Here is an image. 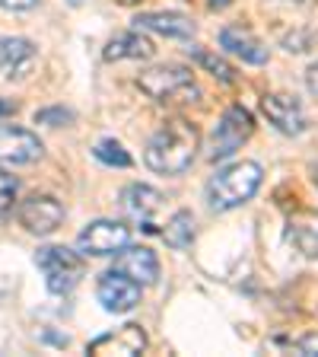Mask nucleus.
Here are the masks:
<instances>
[{
	"instance_id": "obj_1",
	"label": "nucleus",
	"mask_w": 318,
	"mask_h": 357,
	"mask_svg": "<svg viewBox=\"0 0 318 357\" xmlns=\"http://www.w3.org/2000/svg\"><path fill=\"white\" fill-rule=\"evenodd\" d=\"M194 153H198V128L185 119H172L150 137L143 163L159 176H182L191 166Z\"/></svg>"
},
{
	"instance_id": "obj_2",
	"label": "nucleus",
	"mask_w": 318,
	"mask_h": 357,
	"mask_svg": "<svg viewBox=\"0 0 318 357\" xmlns=\"http://www.w3.org/2000/svg\"><path fill=\"white\" fill-rule=\"evenodd\" d=\"M261 188V166L258 163H232L226 169H220L207 185V204L214 211H232L239 204L252 198Z\"/></svg>"
},
{
	"instance_id": "obj_3",
	"label": "nucleus",
	"mask_w": 318,
	"mask_h": 357,
	"mask_svg": "<svg viewBox=\"0 0 318 357\" xmlns=\"http://www.w3.org/2000/svg\"><path fill=\"white\" fill-rule=\"evenodd\" d=\"M137 86H141V93H147V96L159 105H185L200 96L191 70H188V67H178V64L150 67V70H143V74L137 77Z\"/></svg>"
},
{
	"instance_id": "obj_4",
	"label": "nucleus",
	"mask_w": 318,
	"mask_h": 357,
	"mask_svg": "<svg viewBox=\"0 0 318 357\" xmlns=\"http://www.w3.org/2000/svg\"><path fill=\"white\" fill-rule=\"evenodd\" d=\"M35 265L42 268L45 284H48L51 294H70L80 284V278L86 275L83 255L70 252L64 245H45V249H38Z\"/></svg>"
},
{
	"instance_id": "obj_5",
	"label": "nucleus",
	"mask_w": 318,
	"mask_h": 357,
	"mask_svg": "<svg viewBox=\"0 0 318 357\" xmlns=\"http://www.w3.org/2000/svg\"><path fill=\"white\" fill-rule=\"evenodd\" d=\"M252 131H255L252 112L242 109V105H232V109H226V115L216 121L214 134H210L207 160H210V163H220V160L232 156L245 141H248V137H252Z\"/></svg>"
},
{
	"instance_id": "obj_6",
	"label": "nucleus",
	"mask_w": 318,
	"mask_h": 357,
	"mask_svg": "<svg viewBox=\"0 0 318 357\" xmlns=\"http://www.w3.org/2000/svg\"><path fill=\"white\" fill-rule=\"evenodd\" d=\"M131 245V227L118 220H96L77 236V249L83 255H115Z\"/></svg>"
},
{
	"instance_id": "obj_7",
	"label": "nucleus",
	"mask_w": 318,
	"mask_h": 357,
	"mask_svg": "<svg viewBox=\"0 0 318 357\" xmlns=\"http://www.w3.org/2000/svg\"><path fill=\"white\" fill-rule=\"evenodd\" d=\"M16 217H19V223L29 233L48 236V233H54L61 227V220H64V204H61L58 198H51V195H32V198H26L19 204Z\"/></svg>"
},
{
	"instance_id": "obj_8",
	"label": "nucleus",
	"mask_w": 318,
	"mask_h": 357,
	"mask_svg": "<svg viewBox=\"0 0 318 357\" xmlns=\"http://www.w3.org/2000/svg\"><path fill=\"white\" fill-rule=\"evenodd\" d=\"M141 287L143 284H137L134 278L109 268V271L99 278L96 297H99V303H102V310H109V312H131L134 306L141 303Z\"/></svg>"
},
{
	"instance_id": "obj_9",
	"label": "nucleus",
	"mask_w": 318,
	"mask_h": 357,
	"mask_svg": "<svg viewBox=\"0 0 318 357\" xmlns=\"http://www.w3.org/2000/svg\"><path fill=\"white\" fill-rule=\"evenodd\" d=\"M147 348V332L141 326H121L115 332H105L99 335L96 342H89L86 354H96V357H137L143 354Z\"/></svg>"
},
{
	"instance_id": "obj_10",
	"label": "nucleus",
	"mask_w": 318,
	"mask_h": 357,
	"mask_svg": "<svg viewBox=\"0 0 318 357\" xmlns=\"http://www.w3.org/2000/svg\"><path fill=\"white\" fill-rule=\"evenodd\" d=\"M45 147L38 141V134L26 131L16 125H3L0 128V163H13V166H26L42 160Z\"/></svg>"
},
{
	"instance_id": "obj_11",
	"label": "nucleus",
	"mask_w": 318,
	"mask_h": 357,
	"mask_svg": "<svg viewBox=\"0 0 318 357\" xmlns=\"http://www.w3.org/2000/svg\"><path fill=\"white\" fill-rule=\"evenodd\" d=\"M261 112L264 119L277 128L280 134H296L305 131V115H303V105L296 102V96H287V93H271V96L261 99Z\"/></svg>"
},
{
	"instance_id": "obj_12",
	"label": "nucleus",
	"mask_w": 318,
	"mask_h": 357,
	"mask_svg": "<svg viewBox=\"0 0 318 357\" xmlns=\"http://www.w3.org/2000/svg\"><path fill=\"white\" fill-rule=\"evenodd\" d=\"M115 271L134 278L137 284H156L159 281V259H156L150 249L143 245H125L118 255H115Z\"/></svg>"
},
{
	"instance_id": "obj_13",
	"label": "nucleus",
	"mask_w": 318,
	"mask_h": 357,
	"mask_svg": "<svg viewBox=\"0 0 318 357\" xmlns=\"http://www.w3.org/2000/svg\"><path fill=\"white\" fill-rule=\"evenodd\" d=\"M159 208H163V195L150 185H127L121 192V211H125V217H131L137 223H147V230H153L150 217Z\"/></svg>"
},
{
	"instance_id": "obj_14",
	"label": "nucleus",
	"mask_w": 318,
	"mask_h": 357,
	"mask_svg": "<svg viewBox=\"0 0 318 357\" xmlns=\"http://www.w3.org/2000/svg\"><path fill=\"white\" fill-rule=\"evenodd\" d=\"M220 45L230 54L242 58L245 64H267V48L248 29H242V26H226L220 32Z\"/></svg>"
},
{
	"instance_id": "obj_15",
	"label": "nucleus",
	"mask_w": 318,
	"mask_h": 357,
	"mask_svg": "<svg viewBox=\"0 0 318 357\" xmlns=\"http://www.w3.org/2000/svg\"><path fill=\"white\" fill-rule=\"evenodd\" d=\"M35 61V45L29 38H0V74L22 77Z\"/></svg>"
},
{
	"instance_id": "obj_16",
	"label": "nucleus",
	"mask_w": 318,
	"mask_h": 357,
	"mask_svg": "<svg viewBox=\"0 0 318 357\" xmlns=\"http://www.w3.org/2000/svg\"><path fill=\"white\" fill-rule=\"evenodd\" d=\"M137 29L156 32V36L166 38H191L194 36V22L182 13H141L134 20Z\"/></svg>"
},
{
	"instance_id": "obj_17",
	"label": "nucleus",
	"mask_w": 318,
	"mask_h": 357,
	"mask_svg": "<svg viewBox=\"0 0 318 357\" xmlns=\"http://www.w3.org/2000/svg\"><path fill=\"white\" fill-rule=\"evenodd\" d=\"M287 236L305 259H318V211H309V214L289 220Z\"/></svg>"
},
{
	"instance_id": "obj_18",
	"label": "nucleus",
	"mask_w": 318,
	"mask_h": 357,
	"mask_svg": "<svg viewBox=\"0 0 318 357\" xmlns=\"http://www.w3.org/2000/svg\"><path fill=\"white\" fill-rule=\"evenodd\" d=\"M105 61H125V58H150L153 54V45H150V38L141 36V29L137 32H121V36H115L109 45H105Z\"/></svg>"
},
{
	"instance_id": "obj_19",
	"label": "nucleus",
	"mask_w": 318,
	"mask_h": 357,
	"mask_svg": "<svg viewBox=\"0 0 318 357\" xmlns=\"http://www.w3.org/2000/svg\"><path fill=\"white\" fill-rule=\"evenodd\" d=\"M163 239H166V245H172V249H185V245H191V239H194V217L188 214V211H178V214L166 223Z\"/></svg>"
},
{
	"instance_id": "obj_20",
	"label": "nucleus",
	"mask_w": 318,
	"mask_h": 357,
	"mask_svg": "<svg viewBox=\"0 0 318 357\" xmlns=\"http://www.w3.org/2000/svg\"><path fill=\"white\" fill-rule=\"evenodd\" d=\"M93 153H96V160H99V163H105V166H118V169H127V166L134 163V160H131V153H127V150L121 147L118 141H111V137H105V141H99Z\"/></svg>"
},
{
	"instance_id": "obj_21",
	"label": "nucleus",
	"mask_w": 318,
	"mask_h": 357,
	"mask_svg": "<svg viewBox=\"0 0 318 357\" xmlns=\"http://www.w3.org/2000/svg\"><path fill=\"white\" fill-rule=\"evenodd\" d=\"M188 52H191V58L198 61L200 67H207L210 74H214V77H220L223 83H232V80H236V74H232V67L226 64V61H223V58H216V54L204 52V48H188Z\"/></svg>"
},
{
	"instance_id": "obj_22",
	"label": "nucleus",
	"mask_w": 318,
	"mask_h": 357,
	"mask_svg": "<svg viewBox=\"0 0 318 357\" xmlns=\"http://www.w3.org/2000/svg\"><path fill=\"white\" fill-rule=\"evenodd\" d=\"M16 192H19V182H16V176H10L7 169H0V217L13 208Z\"/></svg>"
},
{
	"instance_id": "obj_23",
	"label": "nucleus",
	"mask_w": 318,
	"mask_h": 357,
	"mask_svg": "<svg viewBox=\"0 0 318 357\" xmlns=\"http://www.w3.org/2000/svg\"><path fill=\"white\" fill-rule=\"evenodd\" d=\"M67 121H74V112L64 109V105H54V109H38L35 112V125H48V128H61Z\"/></svg>"
},
{
	"instance_id": "obj_24",
	"label": "nucleus",
	"mask_w": 318,
	"mask_h": 357,
	"mask_svg": "<svg viewBox=\"0 0 318 357\" xmlns=\"http://www.w3.org/2000/svg\"><path fill=\"white\" fill-rule=\"evenodd\" d=\"M38 0H0L3 10H13V13H22V10H32Z\"/></svg>"
},
{
	"instance_id": "obj_25",
	"label": "nucleus",
	"mask_w": 318,
	"mask_h": 357,
	"mask_svg": "<svg viewBox=\"0 0 318 357\" xmlns=\"http://www.w3.org/2000/svg\"><path fill=\"white\" fill-rule=\"evenodd\" d=\"M293 348L299 351V354H318V335H309V338H303V342H296Z\"/></svg>"
},
{
	"instance_id": "obj_26",
	"label": "nucleus",
	"mask_w": 318,
	"mask_h": 357,
	"mask_svg": "<svg viewBox=\"0 0 318 357\" xmlns=\"http://www.w3.org/2000/svg\"><path fill=\"white\" fill-rule=\"evenodd\" d=\"M305 86H309V93H315V96H318V61L309 67V70H305Z\"/></svg>"
},
{
	"instance_id": "obj_27",
	"label": "nucleus",
	"mask_w": 318,
	"mask_h": 357,
	"mask_svg": "<svg viewBox=\"0 0 318 357\" xmlns=\"http://www.w3.org/2000/svg\"><path fill=\"white\" fill-rule=\"evenodd\" d=\"M16 109H19V105H16L13 99H3V96H0V119H10Z\"/></svg>"
},
{
	"instance_id": "obj_28",
	"label": "nucleus",
	"mask_w": 318,
	"mask_h": 357,
	"mask_svg": "<svg viewBox=\"0 0 318 357\" xmlns=\"http://www.w3.org/2000/svg\"><path fill=\"white\" fill-rule=\"evenodd\" d=\"M232 0H207V7L210 10H223V7H230Z\"/></svg>"
},
{
	"instance_id": "obj_29",
	"label": "nucleus",
	"mask_w": 318,
	"mask_h": 357,
	"mask_svg": "<svg viewBox=\"0 0 318 357\" xmlns=\"http://www.w3.org/2000/svg\"><path fill=\"white\" fill-rule=\"evenodd\" d=\"M115 3H121V7H134V3H141V0H115Z\"/></svg>"
},
{
	"instance_id": "obj_30",
	"label": "nucleus",
	"mask_w": 318,
	"mask_h": 357,
	"mask_svg": "<svg viewBox=\"0 0 318 357\" xmlns=\"http://www.w3.org/2000/svg\"><path fill=\"white\" fill-rule=\"evenodd\" d=\"M315 182H318V169H315Z\"/></svg>"
},
{
	"instance_id": "obj_31",
	"label": "nucleus",
	"mask_w": 318,
	"mask_h": 357,
	"mask_svg": "<svg viewBox=\"0 0 318 357\" xmlns=\"http://www.w3.org/2000/svg\"><path fill=\"white\" fill-rule=\"evenodd\" d=\"M70 3H80V0H70Z\"/></svg>"
}]
</instances>
